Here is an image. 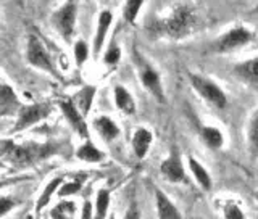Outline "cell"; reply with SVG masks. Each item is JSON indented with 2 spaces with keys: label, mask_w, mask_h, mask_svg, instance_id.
<instances>
[{
  "label": "cell",
  "mask_w": 258,
  "mask_h": 219,
  "mask_svg": "<svg viewBox=\"0 0 258 219\" xmlns=\"http://www.w3.org/2000/svg\"><path fill=\"white\" fill-rule=\"evenodd\" d=\"M194 26H196V15L185 5L177 7L171 18L161 23V29L173 37H181L184 34H187V32L192 31Z\"/></svg>",
  "instance_id": "1"
},
{
  "label": "cell",
  "mask_w": 258,
  "mask_h": 219,
  "mask_svg": "<svg viewBox=\"0 0 258 219\" xmlns=\"http://www.w3.org/2000/svg\"><path fill=\"white\" fill-rule=\"evenodd\" d=\"M2 153L7 160H10L15 165H29L39 157H44L47 150L34 147V145H28V147H16V145L10 142H4L2 145Z\"/></svg>",
  "instance_id": "2"
},
{
  "label": "cell",
  "mask_w": 258,
  "mask_h": 219,
  "mask_svg": "<svg viewBox=\"0 0 258 219\" xmlns=\"http://www.w3.org/2000/svg\"><path fill=\"white\" fill-rule=\"evenodd\" d=\"M189 78H190V84L194 86V89H196L207 102H210L216 108L226 107V95L215 83L197 75H189Z\"/></svg>",
  "instance_id": "3"
},
{
  "label": "cell",
  "mask_w": 258,
  "mask_h": 219,
  "mask_svg": "<svg viewBox=\"0 0 258 219\" xmlns=\"http://www.w3.org/2000/svg\"><path fill=\"white\" fill-rule=\"evenodd\" d=\"M28 60H29L31 64H34V66H37L40 69H45L48 72H52L53 76L58 78V72H56L53 63L50 60V56H48L42 42H40L36 36H29V40H28Z\"/></svg>",
  "instance_id": "4"
},
{
  "label": "cell",
  "mask_w": 258,
  "mask_h": 219,
  "mask_svg": "<svg viewBox=\"0 0 258 219\" xmlns=\"http://www.w3.org/2000/svg\"><path fill=\"white\" fill-rule=\"evenodd\" d=\"M75 23H76V5L73 2L61 7L53 16V24L67 42H70L73 32H75Z\"/></svg>",
  "instance_id": "5"
},
{
  "label": "cell",
  "mask_w": 258,
  "mask_h": 219,
  "mask_svg": "<svg viewBox=\"0 0 258 219\" xmlns=\"http://www.w3.org/2000/svg\"><path fill=\"white\" fill-rule=\"evenodd\" d=\"M50 113V107L47 103H39V105H31V107H26L20 111L18 116V123L15 124L13 132H18L26 129L32 124L39 123L40 119L47 118V115Z\"/></svg>",
  "instance_id": "6"
},
{
  "label": "cell",
  "mask_w": 258,
  "mask_h": 219,
  "mask_svg": "<svg viewBox=\"0 0 258 219\" xmlns=\"http://www.w3.org/2000/svg\"><path fill=\"white\" fill-rule=\"evenodd\" d=\"M250 39H252V34H250L245 28H240V26L234 28L229 32H226V34L218 40V50L220 52L232 50V48L247 44Z\"/></svg>",
  "instance_id": "7"
},
{
  "label": "cell",
  "mask_w": 258,
  "mask_h": 219,
  "mask_svg": "<svg viewBox=\"0 0 258 219\" xmlns=\"http://www.w3.org/2000/svg\"><path fill=\"white\" fill-rule=\"evenodd\" d=\"M60 108L63 111L64 118L70 121V124L76 129V132L81 135V137H87L89 132H87V126H86V121L83 118V115L78 111V108L73 105L70 100H64V102H60Z\"/></svg>",
  "instance_id": "8"
},
{
  "label": "cell",
  "mask_w": 258,
  "mask_h": 219,
  "mask_svg": "<svg viewBox=\"0 0 258 219\" xmlns=\"http://www.w3.org/2000/svg\"><path fill=\"white\" fill-rule=\"evenodd\" d=\"M161 173H163L168 179H171L173 182H179L184 179V169L182 163L177 155H173L171 158H168L166 161L161 163Z\"/></svg>",
  "instance_id": "9"
},
{
  "label": "cell",
  "mask_w": 258,
  "mask_h": 219,
  "mask_svg": "<svg viewBox=\"0 0 258 219\" xmlns=\"http://www.w3.org/2000/svg\"><path fill=\"white\" fill-rule=\"evenodd\" d=\"M155 195H157V208H158L160 219H181V214L177 213L176 206L168 200V197L163 192H161L160 189H157Z\"/></svg>",
  "instance_id": "10"
},
{
  "label": "cell",
  "mask_w": 258,
  "mask_h": 219,
  "mask_svg": "<svg viewBox=\"0 0 258 219\" xmlns=\"http://www.w3.org/2000/svg\"><path fill=\"white\" fill-rule=\"evenodd\" d=\"M150 143H152V134L149 129H144V127L137 129L133 137V149H134L136 155L139 158H144L147 155Z\"/></svg>",
  "instance_id": "11"
},
{
  "label": "cell",
  "mask_w": 258,
  "mask_h": 219,
  "mask_svg": "<svg viewBox=\"0 0 258 219\" xmlns=\"http://www.w3.org/2000/svg\"><path fill=\"white\" fill-rule=\"evenodd\" d=\"M142 83L144 86L149 89V91L157 97L158 100L163 102V89H161V83H160V78L155 71H153L150 66H145L142 71Z\"/></svg>",
  "instance_id": "12"
},
{
  "label": "cell",
  "mask_w": 258,
  "mask_h": 219,
  "mask_svg": "<svg viewBox=\"0 0 258 219\" xmlns=\"http://www.w3.org/2000/svg\"><path fill=\"white\" fill-rule=\"evenodd\" d=\"M110 23H111V13L102 12L99 16V26H97V34L94 39V56H99V53H100V48L103 45V39L107 36Z\"/></svg>",
  "instance_id": "13"
},
{
  "label": "cell",
  "mask_w": 258,
  "mask_h": 219,
  "mask_svg": "<svg viewBox=\"0 0 258 219\" xmlns=\"http://www.w3.org/2000/svg\"><path fill=\"white\" fill-rule=\"evenodd\" d=\"M236 75L240 79L247 81V83L258 86V58H252L245 63H240L236 68Z\"/></svg>",
  "instance_id": "14"
},
{
  "label": "cell",
  "mask_w": 258,
  "mask_h": 219,
  "mask_svg": "<svg viewBox=\"0 0 258 219\" xmlns=\"http://www.w3.org/2000/svg\"><path fill=\"white\" fill-rule=\"evenodd\" d=\"M94 127L97 129V132L100 134V137H103V139H107V140H111V139H115V137L119 135L118 126L107 116L97 118L94 121Z\"/></svg>",
  "instance_id": "15"
},
{
  "label": "cell",
  "mask_w": 258,
  "mask_h": 219,
  "mask_svg": "<svg viewBox=\"0 0 258 219\" xmlns=\"http://www.w3.org/2000/svg\"><path fill=\"white\" fill-rule=\"evenodd\" d=\"M18 105L20 102L16 99L13 89L7 84H2V87H0V113L7 115V113L13 111Z\"/></svg>",
  "instance_id": "16"
},
{
  "label": "cell",
  "mask_w": 258,
  "mask_h": 219,
  "mask_svg": "<svg viewBox=\"0 0 258 219\" xmlns=\"http://www.w3.org/2000/svg\"><path fill=\"white\" fill-rule=\"evenodd\" d=\"M115 100H116L118 108L121 111L127 113V115H133V113L136 111V105H134L133 97L129 95V92L124 87H121V86L115 87Z\"/></svg>",
  "instance_id": "17"
},
{
  "label": "cell",
  "mask_w": 258,
  "mask_h": 219,
  "mask_svg": "<svg viewBox=\"0 0 258 219\" xmlns=\"http://www.w3.org/2000/svg\"><path fill=\"white\" fill-rule=\"evenodd\" d=\"M189 166L192 169V173L194 176H196V179L197 182L200 184V187L202 189H205V190H210L212 189V179H210V176L207 173V169L202 166L197 160H194V158H189Z\"/></svg>",
  "instance_id": "18"
},
{
  "label": "cell",
  "mask_w": 258,
  "mask_h": 219,
  "mask_svg": "<svg viewBox=\"0 0 258 219\" xmlns=\"http://www.w3.org/2000/svg\"><path fill=\"white\" fill-rule=\"evenodd\" d=\"M76 157L83 161H87V163H99L103 158V153L97 150L91 142H86L83 147L78 150Z\"/></svg>",
  "instance_id": "19"
},
{
  "label": "cell",
  "mask_w": 258,
  "mask_h": 219,
  "mask_svg": "<svg viewBox=\"0 0 258 219\" xmlns=\"http://www.w3.org/2000/svg\"><path fill=\"white\" fill-rule=\"evenodd\" d=\"M94 94H95V87H84L83 91L78 92L76 102H78V107L81 108V111H83V115H87L89 110H91Z\"/></svg>",
  "instance_id": "20"
},
{
  "label": "cell",
  "mask_w": 258,
  "mask_h": 219,
  "mask_svg": "<svg viewBox=\"0 0 258 219\" xmlns=\"http://www.w3.org/2000/svg\"><path fill=\"white\" fill-rule=\"evenodd\" d=\"M202 135H204L205 142L208 143V147L212 149H220L223 147V134L218 131L216 127H204L202 129Z\"/></svg>",
  "instance_id": "21"
},
{
  "label": "cell",
  "mask_w": 258,
  "mask_h": 219,
  "mask_svg": "<svg viewBox=\"0 0 258 219\" xmlns=\"http://www.w3.org/2000/svg\"><path fill=\"white\" fill-rule=\"evenodd\" d=\"M110 203V193L108 190H100L99 195H97V214L95 219H105L107 216V209Z\"/></svg>",
  "instance_id": "22"
},
{
  "label": "cell",
  "mask_w": 258,
  "mask_h": 219,
  "mask_svg": "<svg viewBox=\"0 0 258 219\" xmlns=\"http://www.w3.org/2000/svg\"><path fill=\"white\" fill-rule=\"evenodd\" d=\"M60 182H61V179L58 177V179H53L50 184L47 185V187L44 189V192H42V195H40V198H39V201H37V213L42 209L48 201H50V197H52V193L56 190V187L60 185Z\"/></svg>",
  "instance_id": "23"
},
{
  "label": "cell",
  "mask_w": 258,
  "mask_h": 219,
  "mask_svg": "<svg viewBox=\"0 0 258 219\" xmlns=\"http://www.w3.org/2000/svg\"><path fill=\"white\" fill-rule=\"evenodd\" d=\"M73 213H75V203H71V201H64V203H60L53 209L52 216L56 219H67Z\"/></svg>",
  "instance_id": "24"
},
{
  "label": "cell",
  "mask_w": 258,
  "mask_h": 219,
  "mask_svg": "<svg viewBox=\"0 0 258 219\" xmlns=\"http://www.w3.org/2000/svg\"><path fill=\"white\" fill-rule=\"evenodd\" d=\"M248 137H250V143H252V147L258 152V113H255L252 123H250Z\"/></svg>",
  "instance_id": "25"
},
{
  "label": "cell",
  "mask_w": 258,
  "mask_h": 219,
  "mask_svg": "<svg viewBox=\"0 0 258 219\" xmlns=\"http://www.w3.org/2000/svg\"><path fill=\"white\" fill-rule=\"evenodd\" d=\"M141 7H142V2H129L124 8V18L126 21L129 23H133L136 20V16H137V12L141 10Z\"/></svg>",
  "instance_id": "26"
},
{
  "label": "cell",
  "mask_w": 258,
  "mask_h": 219,
  "mask_svg": "<svg viewBox=\"0 0 258 219\" xmlns=\"http://www.w3.org/2000/svg\"><path fill=\"white\" fill-rule=\"evenodd\" d=\"M87 53H89L87 45L83 42V40H79V42L75 45V60H76V63L83 64L86 61V58H87Z\"/></svg>",
  "instance_id": "27"
},
{
  "label": "cell",
  "mask_w": 258,
  "mask_h": 219,
  "mask_svg": "<svg viewBox=\"0 0 258 219\" xmlns=\"http://www.w3.org/2000/svg\"><path fill=\"white\" fill-rule=\"evenodd\" d=\"M224 217L226 219H245L244 213L240 211V208L234 203H229L224 206Z\"/></svg>",
  "instance_id": "28"
},
{
  "label": "cell",
  "mask_w": 258,
  "mask_h": 219,
  "mask_svg": "<svg viewBox=\"0 0 258 219\" xmlns=\"http://www.w3.org/2000/svg\"><path fill=\"white\" fill-rule=\"evenodd\" d=\"M81 182H78V181H75V182H67L63 185V187L60 189V192H58V195L60 197H68V195H73V193H76L78 190H81Z\"/></svg>",
  "instance_id": "29"
},
{
  "label": "cell",
  "mask_w": 258,
  "mask_h": 219,
  "mask_svg": "<svg viewBox=\"0 0 258 219\" xmlns=\"http://www.w3.org/2000/svg\"><path fill=\"white\" fill-rule=\"evenodd\" d=\"M119 56H121L119 48L113 45V47L108 48V52L105 53V61H107L108 64H116L119 61Z\"/></svg>",
  "instance_id": "30"
},
{
  "label": "cell",
  "mask_w": 258,
  "mask_h": 219,
  "mask_svg": "<svg viewBox=\"0 0 258 219\" xmlns=\"http://www.w3.org/2000/svg\"><path fill=\"white\" fill-rule=\"evenodd\" d=\"M13 205H15V201H13V200H8L7 197H4V198H2V206H0V208H2V209H0V213H2V216H5V214L8 213V209L13 208Z\"/></svg>",
  "instance_id": "31"
},
{
  "label": "cell",
  "mask_w": 258,
  "mask_h": 219,
  "mask_svg": "<svg viewBox=\"0 0 258 219\" xmlns=\"http://www.w3.org/2000/svg\"><path fill=\"white\" fill-rule=\"evenodd\" d=\"M91 203L89 201H84V208H83V219H91L92 217V211H91Z\"/></svg>",
  "instance_id": "32"
},
{
  "label": "cell",
  "mask_w": 258,
  "mask_h": 219,
  "mask_svg": "<svg viewBox=\"0 0 258 219\" xmlns=\"http://www.w3.org/2000/svg\"><path fill=\"white\" fill-rule=\"evenodd\" d=\"M124 219H139V211H137V209H136V208L133 206V208L129 209V211L126 213Z\"/></svg>",
  "instance_id": "33"
}]
</instances>
